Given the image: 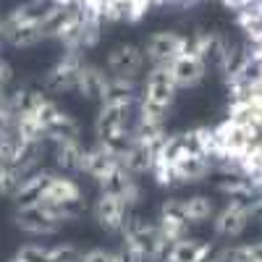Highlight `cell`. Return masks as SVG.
Listing matches in <instances>:
<instances>
[{"label": "cell", "instance_id": "obj_1", "mask_svg": "<svg viewBox=\"0 0 262 262\" xmlns=\"http://www.w3.org/2000/svg\"><path fill=\"white\" fill-rule=\"evenodd\" d=\"M48 3L63 6V8H76L81 13H90L95 18H105V21H139L144 18L152 8H160L168 3H196V0H48ZM228 8L242 11L249 0H221Z\"/></svg>", "mask_w": 262, "mask_h": 262}, {"label": "cell", "instance_id": "obj_2", "mask_svg": "<svg viewBox=\"0 0 262 262\" xmlns=\"http://www.w3.org/2000/svg\"><path fill=\"white\" fill-rule=\"evenodd\" d=\"M48 37L42 18L32 6H16L3 18V39H8L13 48H32Z\"/></svg>", "mask_w": 262, "mask_h": 262}, {"label": "cell", "instance_id": "obj_3", "mask_svg": "<svg viewBox=\"0 0 262 262\" xmlns=\"http://www.w3.org/2000/svg\"><path fill=\"white\" fill-rule=\"evenodd\" d=\"M176 81H173L168 66H152V71L147 74V84H144V102H142V111L152 113L163 118L165 111L173 105L176 100Z\"/></svg>", "mask_w": 262, "mask_h": 262}, {"label": "cell", "instance_id": "obj_4", "mask_svg": "<svg viewBox=\"0 0 262 262\" xmlns=\"http://www.w3.org/2000/svg\"><path fill=\"white\" fill-rule=\"evenodd\" d=\"M170 168H173V176L179 181H202L212 165H210V158L205 152H200L184 139L176 147V152L170 155Z\"/></svg>", "mask_w": 262, "mask_h": 262}, {"label": "cell", "instance_id": "obj_5", "mask_svg": "<svg viewBox=\"0 0 262 262\" xmlns=\"http://www.w3.org/2000/svg\"><path fill=\"white\" fill-rule=\"evenodd\" d=\"M121 231H123V236H131L142 247V252H144L147 259L163 262L165 249H168V242L163 238V233H160L158 226H149V223L139 221V217H126V223H123Z\"/></svg>", "mask_w": 262, "mask_h": 262}, {"label": "cell", "instance_id": "obj_6", "mask_svg": "<svg viewBox=\"0 0 262 262\" xmlns=\"http://www.w3.org/2000/svg\"><path fill=\"white\" fill-rule=\"evenodd\" d=\"M189 48V37L176 34V32H158L147 39L144 55L152 60V66H168L170 60H176L184 50Z\"/></svg>", "mask_w": 262, "mask_h": 262}, {"label": "cell", "instance_id": "obj_7", "mask_svg": "<svg viewBox=\"0 0 262 262\" xmlns=\"http://www.w3.org/2000/svg\"><path fill=\"white\" fill-rule=\"evenodd\" d=\"M81 66H84V60H81V55H79V50H69L60 60H58V66L48 74V79H45V86L50 92H66V90H76V81H79V71H81Z\"/></svg>", "mask_w": 262, "mask_h": 262}, {"label": "cell", "instance_id": "obj_8", "mask_svg": "<svg viewBox=\"0 0 262 262\" xmlns=\"http://www.w3.org/2000/svg\"><path fill=\"white\" fill-rule=\"evenodd\" d=\"M95 212H97V221H100V226L105 231H121L123 223H126V217H128V205L123 202L121 194L102 189Z\"/></svg>", "mask_w": 262, "mask_h": 262}, {"label": "cell", "instance_id": "obj_9", "mask_svg": "<svg viewBox=\"0 0 262 262\" xmlns=\"http://www.w3.org/2000/svg\"><path fill=\"white\" fill-rule=\"evenodd\" d=\"M42 202H53V205H69V207H81V189L66 176H55L50 173L48 184L42 186V191L34 196Z\"/></svg>", "mask_w": 262, "mask_h": 262}, {"label": "cell", "instance_id": "obj_10", "mask_svg": "<svg viewBox=\"0 0 262 262\" xmlns=\"http://www.w3.org/2000/svg\"><path fill=\"white\" fill-rule=\"evenodd\" d=\"M168 71L173 76V81H176V86H184V90H189V86H196L202 79H205V60L200 55H194L189 48L176 58L168 63Z\"/></svg>", "mask_w": 262, "mask_h": 262}, {"label": "cell", "instance_id": "obj_11", "mask_svg": "<svg viewBox=\"0 0 262 262\" xmlns=\"http://www.w3.org/2000/svg\"><path fill=\"white\" fill-rule=\"evenodd\" d=\"M144 63V53L137 48V45H118L111 50V55H107V69H111L116 76H134L139 74Z\"/></svg>", "mask_w": 262, "mask_h": 262}, {"label": "cell", "instance_id": "obj_12", "mask_svg": "<svg viewBox=\"0 0 262 262\" xmlns=\"http://www.w3.org/2000/svg\"><path fill=\"white\" fill-rule=\"evenodd\" d=\"M247 221H249V212H247V202L244 200H231L228 202V207L215 217V231L221 233V236H228V238H233V236H238L244 228H247Z\"/></svg>", "mask_w": 262, "mask_h": 262}, {"label": "cell", "instance_id": "obj_13", "mask_svg": "<svg viewBox=\"0 0 262 262\" xmlns=\"http://www.w3.org/2000/svg\"><path fill=\"white\" fill-rule=\"evenodd\" d=\"M207 254H212L210 242H200V238H179V242L170 244L163 262H202Z\"/></svg>", "mask_w": 262, "mask_h": 262}, {"label": "cell", "instance_id": "obj_14", "mask_svg": "<svg viewBox=\"0 0 262 262\" xmlns=\"http://www.w3.org/2000/svg\"><path fill=\"white\" fill-rule=\"evenodd\" d=\"M158 228H160V233H163V238L168 244L184 238V233H186V217L181 215V200H168L163 205Z\"/></svg>", "mask_w": 262, "mask_h": 262}, {"label": "cell", "instance_id": "obj_15", "mask_svg": "<svg viewBox=\"0 0 262 262\" xmlns=\"http://www.w3.org/2000/svg\"><path fill=\"white\" fill-rule=\"evenodd\" d=\"M13 126H16L18 142H24L27 147H39L42 142H45V137H48V131H45V126H42V121L32 111H18L13 116Z\"/></svg>", "mask_w": 262, "mask_h": 262}, {"label": "cell", "instance_id": "obj_16", "mask_svg": "<svg viewBox=\"0 0 262 262\" xmlns=\"http://www.w3.org/2000/svg\"><path fill=\"white\" fill-rule=\"evenodd\" d=\"M55 158L63 170H84L86 168V149L76 137H60L55 144Z\"/></svg>", "mask_w": 262, "mask_h": 262}, {"label": "cell", "instance_id": "obj_17", "mask_svg": "<svg viewBox=\"0 0 262 262\" xmlns=\"http://www.w3.org/2000/svg\"><path fill=\"white\" fill-rule=\"evenodd\" d=\"M48 179H50V170H34V173H27L24 176V181L18 184V189H16V200L18 202H29V200H34V196L42 191V186L48 184Z\"/></svg>", "mask_w": 262, "mask_h": 262}, {"label": "cell", "instance_id": "obj_18", "mask_svg": "<svg viewBox=\"0 0 262 262\" xmlns=\"http://www.w3.org/2000/svg\"><path fill=\"white\" fill-rule=\"evenodd\" d=\"M212 210H215V205H212V200L210 196H191V200H181V215L186 217L189 223H200V221H205V217H210L212 215Z\"/></svg>", "mask_w": 262, "mask_h": 262}, {"label": "cell", "instance_id": "obj_19", "mask_svg": "<svg viewBox=\"0 0 262 262\" xmlns=\"http://www.w3.org/2000/svg\"><path fill=\"white\" fill-rule=\"evenodd\" d=\"M21 181H24V173H21L18 165L0 163V194H3V196H13Z\"/></svg>", "mask_w": 262, "mask_h": 262}, {"label": "cell", "instance_id": "obj_20", "mask_svg": "<svg viewBox=\"0 0 262 262\" xmlns=\"http://www.w3.org/2000/svg\"><path fill=\"white\" fill-rule=\"evenodd\" d=\"M79 259H81V254L71 244H60V247L42 252V262H79Z\"/></svg>", "mask_w": 262, "mask_h": 262}, {"label": "cell", "instance_id": "obj_21", "mask_svg": "<svg viewBox=\"0 0 262 262\" xmlns=\"http://www.w3.org/2000/svg\"><path fill=\"white\" fill-rule=\"evenodd\" d=\"M228 262H262V242L228 249Z\"/></svg>", "mask_w": 262, "mask_h": 262}, {"label": "cell", "instance_id": "obj_22", "mask_svg": "<svg viewBox=\"0 0 262 262\" xmlns=\"http://www.w3.org/2000/svg\"><path fill=\"white\" fill-rule=\"evenodd\" d=\"M221 191H226L231 196H238V200H249L257 189H254V184L249 179H231V181L221 184Z\"/></svg>", "mask_w": 262, "mask_h": 262}, {"label": "cell", "instance_id": "obj_23", "mask_svg": "<svg viewBox=\"0 0 262 262\" xmlns=\"http://www.w3.org/2000/svg\"><path fill=\"white\" fill-rule=\"evenodd\" d=\"M79 262H121V254L105 252V249H92V252H86Z\"/></svg>", "mask_w": 262, "mask_h": 262}, {"label": "cell", "instance_id": "obj_24", "mask_svg": "<svg viewBox=\"0 0 262 262\" xmlns=\"http://www.w3.org/2000/svg\"><path fill=\"white\" fill-rule=\"evenodd\" d=\"M13 79V69H11V63L0 58V92H6V86L11 84Z\"/></svg>", "mask_w": 262, "mask_h": 262}, {"label": "cell", "instance_id": "obj_25", "mask_svg": "<svg viewBox=\"0 0 262 262\" xmlns=\"http://www.w3.org/2000/svg\"><path fill=\"white\" fill-rule=\"evenodd\" d=\"M202 262H228V249H221L215 257H210V254H207Z\"/></svg>", "mask_w": 262, "mask_h": 262}, {"label": "cell", "instance_id": "obj_26", "mask_svg": "<svg viewBox=\"0 0 262 262\" xmlns=\"http://www.w3.org/2000/svg\"><path fill=\"white\" fill-rule=\"evenodd\" d=\"M121 262H123V259H121Z\"/></svg>", "mask_w": 262, "mask_h": 262}]
</instances>
